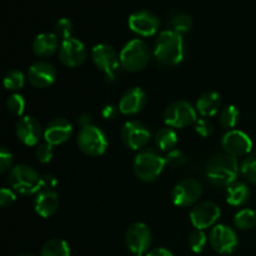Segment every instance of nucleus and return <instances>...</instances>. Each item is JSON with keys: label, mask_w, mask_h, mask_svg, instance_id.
Listing matches in <instances>:
<instances>
[{"label": "nucleus", "mask_w": 256, "mask_h": 256, "mask_svg": "<svg viewBox=\"0 0 256 256\" xmlns=\"http://www.w3.org/2000/svg\"><path fill=\"white\" fill-rule=\"evenodd\" d=\"M238 174H239V164L236 158L226 152L215 154L208 162L205 169L208 182L216 188H228L232 185V182H236Z\"/></svg>", "instance_id": "1"}, {"label": "nucleus", "mask_w": 256, "mask_h": 256, "mask_svg": "<svg viewBox=\"0 0 256 256\" xmlns=\"http://www.w3.org/2000/svg\"><path fill=\"white\" fill-rule=\"evenodd\" d=\"M185 55V45L182 34L174 30H164L156 38L154 56L158 62L166 66H174L182 62Z\"/></svg>", "instance_id": "2"}, {"label": "nucleus", "mask_w": 256, "mask_h": 256, "mask_svg": "<svg viewBox=\"0 0 256 256\" xmlns=\"http://www.w3.org/2000/svg\"><path fill=\"white\" fill-rule=\"evenodd\" d=\"M9 184L12 190L20 195L29 196L36 194L42 188V176L39 172L26 164H20L12 168L9 172Z\"/></svg>", "instance_id": "3"}, {"label": "nucleus", "mask_w": 256, "mask_h": 256, "mask_svg": "<svg viewBox=\"0 0 256 256\" xmlns=\"http://www.w3.org/2000/svg\"><path fill=\"white\" fill-rule=\"evenodd\" d=\"M149 46L142 39L130 40L120 52V65L126 72H142L149 64Z\"/></svg>", "instance_id": "4"}, {"label": "nucleus", "mask_w": 256, "mask_h": 256, "mask_svg": "<svg viewBox=\"0 0 256 256\" xmlns=\"http://www.w3.org/2000/svg\"><path fill=\"white\" fill-rule=\"evenodd\" d=\"M165 158L154 150H142L134 160V172L142 182H152L159 178L164 170Z\"/></svg>", "instance_id": "5"}, {"label": "nucleus", "mask_w": 256, "mask_h": 256, "mask_svg": "<svg viewBox=\"0 0 256 256\" xmlns=\"http://www.w3.org/2000/svg\"><path fill=\"white\" fill-rule=\"evenodd\" d=\"M78 145L84 154L90 156L102 155L108 149V138L102 129L90 124L82 126L78 135Z\"/></svg>", "instance_id": "6"}, {"label": "nucleus", "mask_w": 256, "mask_h": 256, "mask_svg": "<svg viewBox=\"0 0 256 256\" xmlns=\"http://www.w3.org/2000/svg\"><path fill=\"white\" fill-rule=\"evenodd\" d=\"M196 112L185 100L172 102L164 112V122L169 128H186L196 122Z\"/></svg>", "instance_id": "7"}, {"label": "nucleus", "mask_w": 256, "mask_h": 256, "mask_svg": "<svg viewBox=\"0 0 256 256\" xmlns=\"http://www.w3.org/2000/svg\"><path fill=\"white\" fill-rule=\"evenodd\" d=\"M92 59L98 69L104 72L108 79H115V72H116L120 64V55H118L114 48L108 44L95 45L92 48Z\"/></svg>", "instance_id": "8"}, {"label": "nucleus", "mask_w": 256, "mask_h": 256, "mask_svg": "<svg viewBox=\"0 0 256 256\" xmlns=\"http://www.w3.org/2000/svg\"><path fill=\"white\" fill-rule=\"evenodd\" d=\"M239 240L238 235L230 226L224 224L215 225L210 232V245L216 252L222 255L232 254L236 249Z\"/></svg>", "instance_id": "9"}, {"label": "nucleus", "mask_w": 256, "mask_h": 256, "mask_svg": "<svg viewBox=\"0 0 256 256\" xmlns=\"http://www.w3.org/2000/svg\"><path fill=\"white\" fill-rule=\"evenodd\" d=\"M125 242L132 254L142 255L144 252H148L152 244V232L144 222H134L128 228Z\"/></svg>", "instance_id": "10"}, {"label": "nucleus", "mask_w": 256, "mask_h": 256, "mask_svg": "<svg viewBox=\"0 0 256 256\" xmlns=\"http://www.w3.org/2000/svg\"><path fill=\"white\" fill-rule=\"evenodd\" d=\"M202 194V182L196 179H185L178 182L172 189V202L178 206H190L200 199Z\"/></svg>", "instance_id": "11"}, {"label": "nucleus", "mask_w": 256, "mask_h": 256, "mask_svg": "<svg viewBox=\"0 0 256 256\" xmlns=\"http://www.w3.org/2000/svg\"><path fill=\"white\" fill-rule=\"evenodd\" d=\"M150 138L152 134L149 129L142 122L135 120L126 122L122 129V142L132 150L142 149L149 142Z\"/></svg>", "instance_id": "12"}, {"label": "nucleus", "mask_w": 256, "mask_h": 256, "mask_svg": "<svg viewBox=\"0 0 256 256\" xmlns=\"http://www.w3.org/2000/svg\"><path fill=\"white\" fill-rule=\"evenodd\" d=\"M222 215L220 208L212 202H202L192 208L190 220L195 229L204 230L212 226Z\"/></svg>", "instance_id": "13"}, {"label": "nucleus", "mask_w": 256, "mask_h": 256, "mask_svg": "<svg viewBox=\"0 0 256 256\" xmlns=\"http://www.w3.org/2000/svg\"><path fill=\"white\" fill-rule=\"evenodd\" d=\"M224 152L234 158L245 156L252 149V142L248 134L242 130H230L222 136V140Z\"/></svg>", "instance_id": "14"}, {"label": "nucleus", "mask_w": 256, "mask_h": 256, "mask_svg": "<svg viewBox=\"0 0 256 256\" xmlns=\"http://www.w3.org/2000/svg\"><path fill=\"white\" fill-rule=\"evenodd\" d=\"M59 59L68 68L80 66L86 59V48L75 38L64 40L59 48Z\"/></svg>", "instance_id": "15"}, {"label": "nucleus", "mask_w": 256, "mask_h": 256, "mask_svg": "<svg viewBox=\"0 0 256 256\" xmlns=\"http://www.w3.org/2000/svg\"><path fill=\"white\" fill-rule=\"evenodd\" d=\"M129 28L140 36H152L159 30L160 22L155 14L148 10H139L129 16Z\"/></svg>", "instance_id": "16"}, {"label": "nucleus", "mask_w": 256, "mask_h": 256, "mask_svg": "<svg viewBox=\"0 0 256 256\" xmlns=\"http://www.w3.org/2000/svg\"><path fill=\"white\" fill-rule=\"evenodd\" d=\"M56 69L48 62H36L28 70V82L35 88L44 89L54 84Z\"/></svg>", "instance_id": "17"}, {"label": "nucleus", "mask_w": 256, "mask_h": 256, "mask_svg": "<svg viewBox=\"0 0 256 256\" xmlns=\"http://www.w3.org/2000/svg\"><path fill=\"white\" fill-rule=\"evenodd\" d=\"M15 132L16 136L22 144L28 146L36 145L40 142V138L42 135V125L35 118L32 116H24L16 122L15 126Z\"/></svg>", "instance_id": "18"}, {"label": "nucleus", "mask_w": 256, "mask_h": 256, "mask_svg": "<svg viewBox=\"0 0 256 256\" xmlns=\"http://www.w3.org/2000/svg\"><path fill=\"white\" fill-rule=\"evenodd\" d=\"M146 105V94L142 88H132L128 90L119 102V110L124 115H135Z\"/></svg>", "instance_id": "19"}, {"label": "nucleus", "mask_w": 256, "mask_h": 256, "mask_svg": "<svg viewBox=\"0 0 256 256\" xmlns=\"http://www.w3.org/2000/svg\"><path fill=\"white\" fill-rule=\"evenodd\" d=\"M72 132V126L70 122H68L64 118H58L49 122L46 129L44 130L45 142L54 145H60L66 142L70 138Z\"/></svg>", "instance_id": "20"}, {"label": "nucleus", "mask_w": 256, "mask_h": 256, "mask_svg": "<svg viewBox=\"0 0 256 256\" xmlns=\"http://www.w3.org/2000/svg\"><path fill=\"white\" fill-rule=\"evenodd\" d=\"M59 208V196L54 190H42L36 195L34 209L42 218H49L56 212Z\"/></svg>", "instance_id": "21"}, {"label": "nucleus", "mask_w": 256, "mask_h": 256, "mask_svg": "<svg viewBox=\"0 0 256 256\" xmlns=\"http://www.w3.org/2000/svg\"><path fill=\"white\" fill-rule=\"evenodd\" d=\"M59 38L55 32H42L32 42V52L39 58L52 56L59 49Z\"/></svg>", "instance_id": "22"}, {"label": "nucleus", "mask_w": 256, "mask_h": 256, "mask_svg": "<svg viewBox=\"0 0 256 256\" xmlns=\"http://www.w3.org/2000/svg\"><path fill=\"white\" fill-rule=\"evenodd\" d=\"M222 106V98L216 92H204L196 102V109L202 116L210 118L219 112Z\"/></svg>", "instance_id": "23"}, {"label": "nucleus", "mask_w": 256, "mask_h": 256, "mask_svg": "<svg viewBox=\"0 0 256 256\" xmlns=\"http://www.w3.org/2000/svg\"><path fill=\"white\" fill-rule=\"evenodd\" d=\"M250 190L246 184L240 182H234L226 188V202L232 206L244 205L249 200Z\"/></svg>", "instance_id": "24"}, {"label": "nucleus", "mask_w": 256, "mask_h": 256, "mask_svg": "<svg viewBox=\"0 0 256 256\" xmlns=\"http://www.w3.org/2000/svg\"><path fill=\"white\" fill-rule=\"evenodd\" d=\"M178 142V135L172 128L160 129L155 135V144L162 152H170Z\"/></svg>", "instance_id": "25"}, {"label": "nucleus", "mask_w": 256, "mask_h": 256, "mask_svg": "<svg viewBox=\"0 0 256 256\" xmlns=\"http://www.w3.org/2000/svg\"><path fill=\"white\" fill-rule=\"evenodd\" d=\"M42 256H70V248L62 239H52L45 242Z\"/></svg>", "instance_id": "26"}, {"label": "nucleus", "mask_w": 256, "mask_h": 256, "mask_svg": "<svg viewBox=\"0 0 256 256\" xmlns=\"http://www.w3.org/2000/svg\"><path fill=\"white\" fill-rule=\"evenodd\" d=\"M234 225L240 230H250L256 225V212L252 209H242L234 216Z\"/></svg>", "instance_id": "27"}, {"label": "nucleus", "mask_w": 256, "mask_h": 256, "mask_svg": "<svg viewBox=\"0 0 256 256\" xmlns=\"http://www.w3.org/2000/svg\"><path fill=\"white\" fill-rule=\"evenodd\" d=\"M239 116L240 112L238 110V108L234 106V105H229V106L222 110L219 122L222 126L225 128V129H232L238 124V122H239Z\"/></svg>", "instance_id": "28"}, {"label": "nucleus", "mask_w": 256, "mask_h": 256, "mask_svg": "<svg viewBox=\"0 0 256 256\" xmlns=\"http://www.w3.org/2000/svg\"><path fill=\"white\" fill-rule=\"evenodd\" d=\"M170 25L172 28V30L179 32V34H185L192 29V19L190 18V15L185 14V12H178L170 19Z\"/></svg>", "instance_id": "29"}, {"label": "nucleus", "mask_w": 256, "mask_h": 256, "mask_svg": "<svg viewBox=\"0 0 256 256\" xmlns=\"http://www.w3.org/2000/svg\"><path fill=\"white\" fill-rule=\"evenodd\" d=\"M240 172L248 182L256 185V152L245 158L240 166Z\"/></svg>", "instance_id": "30"}, {"label": "nucleus", "mask_w": 256, "mask_h": 256, "mask_svg": "<svg viewBox=\"0 0 256 256\" xmlns=\"http://www.w3.org/2000/svg\"><path fill=\"white\" fill-rule=\"evenodd\" d=\"M25 76L20 70H10L4 76V86L8 90H19L24 86Z\"/></svg>", "instance_id": "31"}, {"label": "nucleus", "mask_w": 256, "mask_h": 256, "mask_svg": "<svg viewBox=\"0 0 256 256\" xmlns=\"http://www.w3.org/2000/svg\"><path fill=\"white\" fill-rule=\"evenodd\" d=\"M208 242V238L202 230L195 229L189 236V246L194 252L199 254L205 249Z\"/></svg>", "instance_id": "32"}, {"label": "nucleus", "mask_w": 256, "mask_h": 256, "mask_svg": "<svg viewBox=\"0 0 256 256\" xmlns=\"http://www.w3.org/2000/svg\"><path fill=\"white\" fill-rule=\"evenodd\" d=\"M72 34V22L68 18H62L55 24V35L59 38L62 42L70 39Z\"/></svg>", "instance_id": "33"}, {"label": "nucleus", "mask_w": 256, "mask_h": 256, "mask_svg": "<svg viewBox=\"0 0 256 256\" xmlns=\"http://www.w3.org/2000/svg\"><path fill=\"white\" fill-rule=\"evenodd\" d=\"M6 108L12 115H15V116H20V115L24 112V109H25L24 98L19 94L10 95L6 100Z\"/></svg>", "instance_id": "34"}, {"label": "nucleus", "mask_w": 256, "mask_h": 256, "mask_svg": "<svg viewBox=\"0 0 256 256\" xmlns=\"http://www.w3.org/2000/svg\"><path fill=\"white\" fill-rule=\"evenodd\" d=\"M35 155H36V159L39 160L42 164H48V162H52V156H54V149H52V145L49 142H42L36 146L35 149Z\"/></svg>", "instance_id": "35"}, {"label": "nucleus", "mask_w": 256, "mask_h": 256, "mask_svg": "<svg viewBox=\"0 0 256 256\" xmlns=\"http://www.w3.org/2000/svg\"><path fill=\"white\" fill-rule=\"evenodd\" d=\"M165 162L170 168H180L186 162V156H185V154L182 150L172 149L168 152L166 156H165Z\"/></svg>", "instance_id": "36"}, {"label": "nucleus", "mask_w": 256, "mask_h": 256, "mask_svg": "<svg viewBox=\"0 0 256 256\" xmlns=\"http://www.w3.org/2000/svg\"><path fill=\"white\" fill-rule=\"evenodd\" d=\"M195 132L202 138H208L214 132V126L212 122L206 119H198L195 122Z\"/></svg>", "instance_id": "37"}, {"label": "nucleus", "mask_w": 256, "mask_h": 256, "mask_svg": "<svg viewBox=\"0 0 256 256\" xmlns=\"http://www.w3.org/2000/svg\"><path fill=\"white\" fill-rule=\"evenodd\" d=\"M15 199H16V196L12 189L2 188V192H0V205H2V208H8L14 204Z\"/></svg>", "instance_id": "38"}, {"label": "nucleus", "mask_w": 256, "mask_h": 256, "mask_svg": "<svg viewBox=\"0 0 256 256\" xmlns=\"http://www.w3.org/2000/svg\"><path fill=\"white\" fill-rule=\"evenodd\" d=\"M12 164V155L6 148H2V152H0V172H5L9 170V168Z\"/></svg>", "instance_id": "39"}, {"label": "nucleus", "mask_w": 256, "mask_h": 256, "mask_svg": "<svg viewBox=\"0 0 256 256\" xmlns=\"http://www.w3.org/2000/svg\"><path fill=\"white\" fill-rule=\"evenodd\" d=\"M56 185L58 180L54 175L45 174L42 176V188H40V192H42V190H52Z\"/></svg>", "instance_id": "40"}, {"label": "nucleus", "mask_w": 256, "mask_h": 256, "mask_svg": "<svg viewBox=\"0 0 256 256\" xmlns=\"http://www.w3.org/2000/svg\"><path fill=\"white\" fill-rule=\"evenodd\" d=\"M119 112H120L119 108H115L114 105H106V106L102 109V114L105 119L112 120L118 116V114H119Z\"/></svg>", "instance_id": "41"}, {"label": "nucleus", "mask_w": 256, "mask_h": 256, "mask_svg": "<svg viewBox=\"0 0 256 256\" xmlns=\"http://www.w3.org/2000/svg\"><path fill=\"white\" fill-rule=\"evenodd\" d=\"M146 256H174L170 250H168L166 248H155L152 249L150 252H146Z\"/></svg>", "instance_id": "42"}, {"label": "nucleus", "mask_w": 256, "mask_h": 256, "mask_svg": "<svg viewBox=\"0 0 256 256\" xmlns=\"http://www.w3.org/2000/svg\"><path fill=\"white\" fill-rule=\"evenodd\" d=\"M20 256H34V255H30V254H24V255H20Z\"/></svg>", "instance_id": "43"}, {"label": "nucleus", "mask_w": 256, "mask_h": 256, "mask_svg": "<svg viewBox=\"0 0 256 256\" xmlns=\"http://www.w3.org/2000/svg\"><path fill=\"white\" fill-rule=\"evenodd\" d=\"M135 256H142V255H135Z\"/></svg>", "instance_id": "44"}]
</instances>
